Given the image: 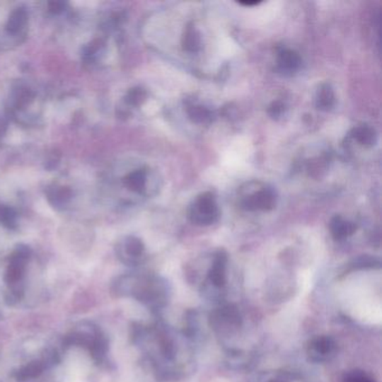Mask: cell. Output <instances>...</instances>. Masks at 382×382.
<instances>
[{"mask_svg":"<svg viewBox=\"0 0 382 382\" xmlns=\"http://www.w3.org/2000/svg\"><path fill=\"white\" fill-rule=\"evenodd\" d=\"M46 195L53 207L57 209H64L72 199L73 193L72 190L68 186L53 184L46 190Z\"/></svg>","mask_w":382,"mask_h":382,"instance_id":"13","label":"cell"},{"mask_svg":"<svg viewBox=\"0 0 382 382\" xmlns=\"http://www.w3.org/2000/svg\"><path fill=\"white\" fill-rule=\"evenodd\" d=\"M46 369L49 368L44 364L43 360L38 359V360L30 361L28 364L19 368L14 376L17 381H30V380L41 377Z\"/></svg>","mask_w":382,"mask_h":382,"instance_id":"14","label":"cell"},{"mask_svg":"<svg viewBox=\"0 0 382 382\" xmlns=\"http://www.w3.org/2000/svg\"><path fill=\"white\" fill-rule=\"evenodd\" d=\"M145 90L135 88V89H132L127 93L126 103L130 107H137V105H141L145 101Z\"/></svg>","mask_w":382,"mask_h":382,"instance_id":"23","label":"cell"},{"mask_svg":"<svg viewBox=\"0 0 382 382\" xmlns=\"http://www.w3.org/2000/svg\"><path fill=\"white\" fill-rule=\"evenodd\" d=\"M241 4V5H245V6H255V5H258V1H245V3H240Z\"/></svg>","mask_w":382,"mask_h":382,"instance_id":"28","label":"cell"},{"mask_svg":"<svg viewBox=\"0 0 382 382\" xmlns=\"http://www.w3.org/2000/svg\"><path fill=\"white\" fill-rule=\"evenodd\" d=\"M30 14L26 7L19 6L14 11H11L8 19L5 24V35L8 36L16 43H21L19 38L25 37L26 35V28L28 25Z\"/></svg>","mask_w":382,"mask_h":382,"instance_id":"10","label":"cell"},{"mask_svg":"<svg viewBox=\"0 0 382 382\" xmlns=\"http://www.w3.org/2000/svg\"><path fill=\"white\" fill-rule=\"evenodd\" d=\"M241 320L237 307L226 305L211 313L210 325L219 335H229L241 326Z\"/></svg>","mask_w":382,"mask_h":382,"instance_id":"6","label":"cell"},{"mask_svg":"<svg viewBox=\"0 0 382 382\" xmlns=\"http://www.w3.org/2000/svg\"><path fill=\"white\" fill-rule=\"evenodd\" d=\"M6 132H7V122L5 118L0 117V139L5 136Z\"/></svg>","mask_w":382,"mask_h":382,"instance_id":"27","label":"cell"},{"mask_svg":"<svg viewBox=\"0 0 382 382\" xmlns=\"http://www.w3.org/2000/svg\"><path fill=\"white\" fill-rule=\"evenodd\" d=\"M301 64V57L291 50H283L278 55V66L283 72H295Z\"/></svg>","mask_w":382,"mask_h":382,"instance_id":"17","label":"cell"},{"mask_svg":"<svg viewBox=\"0 0 382 382\" xmlns=\"http://www.w3.org/2000/svg\"><path fill=\"white\" fill-rule=\"evenodd\" d=\"M184 50L190 53H197L201 49V37L199 32L194 28H189L186 30L185 35L183 38Z\"/></svg>","mask_w":382,"mask_h":382,"instance_id":"20","label":"cell"},{"mask_svg":"<svg viewBox=\"0 0 382 382\" xmlns=\"http://www.w3.org/2000/svg\"><path fill=\"white\" fill-rule=\"evenodd\" d=\"M272 382H279V381H272Z\"/></svg>","mask_w":382,"mask_h":382,"instance_id":"29","label":"cell"},{"mask_svg":"<svg viewBox=\"0 0 382 382\" xmlns=\"http://www.w3.org/2000/svg\"><path fill=\"white\" fill-rule=\"evenodd\" d=\"M276 201H277V197L274 190L264 187L243 197L241 204L247 211H270L276 205Z\"/></svg>","mask_w":382,"mask_h":382,"instance_id":"11","label":"cell"},{"mask_svg":"<svg viewBox=\"0 0 382 382\" xmlns=\"http://www.w3.org/2000/svg\"><path fill=\"white\" fill-rule=\"evenodd\" d=\"M226 266H228V255L224 250L218 251L213 257L210 270L207 272V282L204 288L207 293L213 291V296H221L226 284Z\"/></svg>","mask_w":382,"mask_h":382,"instance_id":"7","label":"cell"},{"mask_svg":"<svg viewBox=\"0 0 382 382\" xmlns=\"http://www.w3.org/2000/svg\"><path fill=\"white\" fill-rule=\"evenodd\" d=\"M330 230H331L334 239L341 241V240L347 239L354 233L355 226L352 222H349L341 216H335V218L332 219L331 224H330Z\"/></svg>","mask_w":382,"mask_h":382,"instance_id":"15","label":"cell"},{"mask_svg":"<svg viewBox=\"0 0 382 382\" xmlns=\"http://www.w3.org/2000/svg\"><path fill=\"white\" fill-rule=\"evenodd\" d=\"M111 291L116 296L132 297L149 310L158 311L168 303L170 289L163 278L130 274L117 278Z\"/></svg>","mask_w":382,"mask_h":382,"instance_id":"1","label":"cell"},{"mask_svg":"<svg viewBox=\"0 0 382 382\" xmlns=\"http://www.w3.org/2000/svg\"><path fill=\"white\" fill-rule=\"evenodd\" d=\"M63 345L65 347H84L97 364H101L108 352L109 343L99 328L90 323H83L65 335Z\"/></svg>","mask_w":382,"mask_h":382,"instance_id":"2","label":"cell"},{"mask_svg":"<svg viewBox=\"0 0 382 382\" xmlns=\"http://www.w3.org/2000/svg\"><path fill=\"white\" fill-rule=\"evenodd\" d=\"M16 211L8 207H0V224L8 229H15L17 226Z\"/></svg>","mask_w":382,"mask_h":382,"instance_id":"22","label":"cell"},{"mask_svg":"<svg viewBox=\"0 0 382 382\" xmlns=\"http://www.w3.org/2000/svg\"><path fill=\"white\" fill-rule=\"evenodd\" d=\"M37 99L35 90L25 83H19L11 91V113L22 124H32L33 120L38 118L37 115L33 112V107H35Z\"/></svg>","mask_w":382,"mask_h":382,"instance_id":"4","label":"cell"},{"mask_svg":"<svg viewBox=\"0 0 382 382\" xmlns=\"http://www.w3.org/2000/svg\"><path fill=\"white\" fill-rule=\"evenodd\" d=\"M335 103V96L333 89L328 84H323L318 91L316 105L320 110L328 111L332 108Z\"/></svg>","mask_w":382,"mask_h":382,"instance_id":"18","label":"cell"},{"mask_svg":"<svg viewBox=\"0 0 382 382\" xmlns=\"http://www.w3.org/2000/svg\"><path fill=\"white\" fill-rule=\"evenodd\" d=\"M337 345L333 337L320 335L311 340L307 345V357L315 364H325L335 357Z\"/></svg>","mask_w":382,"mask_h":382,"instance_id":"8","label":"cell"},{"mask_svg":"<svg viewBox=\"0 0 382 382\" xmlns=\"http://www.w3.org/2000/svg\"><path fill=\"white\" fill-rule=\"evenodd\" d=\"M117 257L127 266H137L145 257V245L137 237H125L116 247Z\"/></svg>","mask_w":382,"mask_h":382,"instance_id":"9","label":"cell"},{"mask_svg":"<svg viewBox=\"0 0 382 382\" xmlns=\"http://www.w3.org/2000/svg\"><path fill=\"white\" fill-rule=\"evenodd\" d=\"M190 118L197 124H207L212 119V112L202 105H193L187 110Z\"/></svg>","mask_w":382,"mask_h":382,"instance_id":"21","label":"cell"},{"mask_svg":"<svg viewBox=\"0 0 382 382\" xmlns=\"http://www.w3.org/2000/svg\"><path fill=\"white\" fill-rule=\"evenodd\" d=\"M32 257V250L26 245H18L9 257L8 266L5 272L6 294L14 299L24 297V277L28 262Z\"/></svg>","mask_w":382,"mask_h":382,"instance_id":"3","label":"cell"},{"mask_svg":"<svg viewBox=\"0 0 382 382\" xmlns=\"http://www.w3.org/2000/svg\"><path fill=\"white\" fill-rule=\"evenodd\" d=\"M125 186L132 193L145 194L149 185V172L139 168L128 173L124 178Z\"/></svg>","mask_w":382,"mask_h":382,"instance_id":"12","label":"cell"},{"mask_svg":"<svg viewBox=\"0 0 382 382\" xmlns=\"http://www.w3.org/2000/svg\"><path fill=\"white\" fill-rule=\"evenodd\" d=\"M189 218L197 226H210L219 218V207L216 197L211 193L199 195L189 210Z\"/></svg>","mask_w":382,"mask_h":382,"instance_id":"5","label":"cell"},{"mask_svg":"<svg viewBox=\"0 0 382 382\" xmlns=\"http://www.w3.org/2000/svg\"><path fill=\"white\" fill-rule=\"evenodd\" d=\"M353 137L360 145L372 146L376 144L377 136L371 127L359 126L353 130Z\"/></svg>","mask_w":382,"mask_h":382,"instance_id":"19","label":"cell"},{"mask_svg":"<svg viewBox=\"0 0 382 382\" xmlns=\"http://www.w3.org/2000/svg\"><path fill=\"white\" fill-rule=\"evenodd\" d=\"M284 110H285V105L280 103V101H276V103L270 105V110L268 111H270V116L274 117V118H278V117L283 115Z\"/></svg>","mask_w":382,"mask_h":382,"instance_id":"26","label":"cell"},{"mask_svg":"<svg viewBox=\"0 0 382 382\" xmlns=\"http://www.w3.org/2000/svg\"><path fill=\"white\" fill-rule=\"evenodd\" d=\"M105 44L101 38L90 42L83 49L82 59L86 64L93 65L99 62L105 54Z\"/></svg>","mask_w":382,"mask_h":382,"instance_id":"16","label":"cell"},{"mask_svg":"<svg viewBox=\"0 0 382 382\" xmlns=\"http://www.w3.org/2000/svg\"><path fill=\"white\" fill-rule=\"evenodd\" d=\"M343 382H374L368 374L360 370L347 372L343 377Z\"/></svg>","mask_w":382,"mask_h":382,"instance_id":"24","label":"cell"},{"mask_svg":"<svg viewBox=\"0 0 382 382\" xmlns=\"http://www.w3.org/2000/svg\"><path fill=\"white\" fill-rule=\"evenodd\" d=\"M68 4L63 1H51L49 3V11L53 15H59L66 11Z\"/></svg>","mask_w":382,"mask_h":382,"instance_id":"25","label":"cell"}]
</instances>
